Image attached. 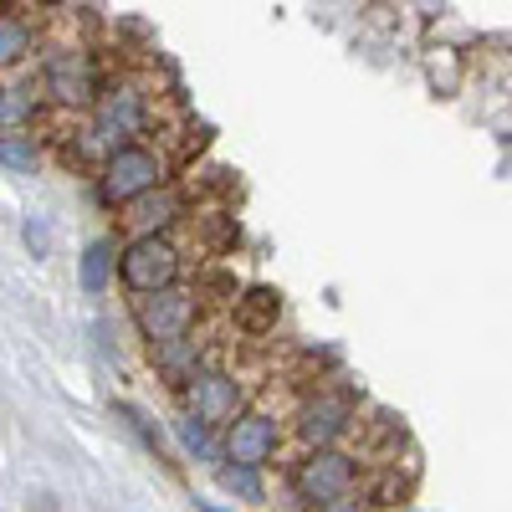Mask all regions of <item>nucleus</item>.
Wrapping results in <instances>:
<instances>
[{
    "instance_id": "1",
    "label": "nucleus",
    "mask_w": 512,
    "mask_h": 512,
    "mask_svg": "<svg viewBox=\"0 0 512 512\" xmlns=\"http://www.w3.org/2000/svg\"><path fill=\"white\" fill-rule=\"evenodd\" d=\"M118 282L134 297L175 287L180 282V246L169 236H134L118 251Z\"/></svg>"
},
{
    "instance_id": "2",
    "label": "nucleus",
    "mask_w": 512,
    "mask_h": 512,
    "mask_svg": "<svg viewBox=\"0 0 512 512\" xmlns=\"http://www.w3.org/2000/svg\"><path fill=\"white\" fill-rule=\"evenodd\" d=\"M164 185V159L144 144H123L103 159V175H98V195L108 205H134L144 195H154Z\"/></svg>"
},
{
    "instance_id": "3",
    "label": "nucleus",
    "mask_w": 512,
    "mask_h": 512,
    "mask_svg": "<svg viewBox=\"0 0 512 512\" xmlns=\"http://www.w3.org/2000/svg\"><path fill=\"white\" fill-rule=\"evenodd\" d=\"M195 318H200V297L180 282L164 292H149V297H134V323L149 338V349L169 344V338H185L195 328Z\"/></svg>"
},
{
    "instance_id": "4",
    "label": "nucleus",
    "mask_w": 512,
    "mask_h": 512,
    "mask_svg": "<svg viewBox=\"0 0 512 512\" xmlns=\"http://www.w3.org/2000/svg\"><path fill=\"white\" fill-rule=\"evenodd\" d=\"M354 482H359L354 456H349V451H333V446L308 451L303 461H297V472H292V492L303 497L308 507H323V502H333V497H349Z\"/></svg>"
},
{
    "instance_id": "5",
    "label": "nucleus",
    "mask_w": 512,
    "mask_h": 512,
    "mask_svg": "<svg viewBox=\"0 0 512 512\" xmlns=\"http://www.w3.org/2000/svg\"><path fill=\"white\" fill-rule=\"evenodd\" d=\"M354 425V400L349 395H333V390H318L313 400H303V410H297V436H303L308 451H323L333 446L338 436H344Z\"/></svg>"
},
{
    "instance_id": "6",
    "label": "nucleus",
    "mask_w": 512,
    "mask_h": 512,
    "mask_svg": "<svg viewBox=\"0 0 512 512\" xmlns=\"http://www.w3.org/2000/svg\"><path fill=\"white\" fill-rule=\"evenodd\" d=\"M241 384H236V374H226V369H205L195 384H190V410L205 420V425H216V431H231V425L246 415L241 410Z\"/></svg>"
},
{
    "instance_id": "7",
    "label": "nucleus",
    "mask_w": 512,
    "mask_h": 512,
    "mask_svg": "<svg viewBox=\"0 0 512 512\" xmlns=\"http://www.w3.org/2000/svg\"><path fill=\"white\" fill-rule=\"evenodd\" d=\"M277 446H282V431H277V420L272 415H262V410H246L231 431H226V456L236 461V466H272V456H277Z\"/></svg>"
},
{
    "instance_id": "8",
    "label": "nucleus",
    "mask_w": 512,
    "mask_h": 512,
    "mask_svg": "<svg viewBox=\"0 0 512 512\" xmlns=\"http://www.w3.org/2000/svg\"><path fill=\"white\" fill-rule=\"evenodd\" d=\"M134 134H144V98L139 93H113L103 108H98V123H93V139L113 154V149H123Z\"/></svg>"
},
{
    "instance_id": "9",
    "label": "nucleus",
    "mask_w": 512,
    "mask_h": 512,
    "mask_svg": "<svg viewBox=\"0 0 512 512\" xmlns=\"http://www.w3.org/2000/svg\"><path fill=\"white\" fill-rule=\"evenodd\" d=\"M154 364H159L169 390H190V384L205 374V349L185 333V338H169V344H154Z\"/></svg>"
},
{
    "instance_id": "10",
    "label": "nucleus",
    "mask_w": 512,
    "mask_h": 512,
    "mask_svg": "<svg viewBox=\"0 0 512 512\" xmlns=\"http://www.w3.org/2000/svg\"><path fill=\"white\" fill-rule=\"evenodd\" d=\"M47 93L57 98V103H93V67L82 62V57H57L52 67H47Z\"/></svg>"
},
{
    "instance_id": "11",
    "label": "nucleus",
    "mask_w": 512,
    "mask_h": 512,
    "mask_svg": "<svg viewBox=\"0 0 512 512\" xmlns=\"http://www.w3.org/2000/svg\"><path fill=\"white\" fill-rule=\"evenodd\" d=\"M180 221V195L169 190H154L144 200H134V210H128V226H134V236H164V226Z\"/></svg>"
},
{
    "instance_id": "12",
    "label": "nucleus",
    "mask_w": 512,
    "mask_h": 512,
    "mask_svg": "<svg viewBox=\"0 0 512 512\" xmlns=\"http://www.w3.org/2000/svg\"><path fill=\"white\" fill-rule=\"evenodd\" d=\"M113 241H93L88 251H82V287H88L93 297L98 292H108V282H113Z\"/></svg>"
},
{
    "instance_id": "13",
    "label": "nucleus",
    "mask_w": 512,
    "mask_h": 512,
    "mask_svg": "<svg viewBox=\"0 0 512 512\" xmlns=\"http://www.w3.org/2000/svg\"><path fill=\"white\" fill-rule=\"evenodd\" d=\"M36 118V98L31 88H0V134H21Z\"/></svg>"
},
{
    "instance_id": "14",
    "label": "nucleus",
    "mask_w": 512,
    "mask_h": 512,
    "mask_svg": "<svg viewBox=\"0 0 512 512\" xmlns=\"http://www.w3.org/2000/svg\"><path fill=\"white\" fill-rule=\"evenodd\" d=\"M210 431H216V425H205L195 410L175 420V436H180V446H185L190 456H200V461H216V436H210Z\"/></svg>"
},
{
    "instance_id": "15",
    "label": "nucleus",
    "mask_w": 512,
    "mask_h": 512,
    "mask_svg": "<svg viewBox=\"0 0 512 512\" xmlns=\"http://www.w3.org/2000/svg\"><path fill=\"white\" fill-rule=\"evenodd\" d=\"M216 482L231 492V497H246V502H267V487H262V472L256 466H221Z\"/></svg>"
},
{
    "instance_id": "16",
    "label": "nucleus",
    "mask_w": 512,
    "mask_h": 512,
    "mask_svg": "<svg viewBox=\"0 0 512 512\" xmlns=\"http://www.w3.org/2000/svg\"><path fill=\"white\" fill-rule=\"evenodd\" d=\"M113 415H118V420L128 425V431H134V436H139V441H144V446L154 451V461H164V436H159V425H154V420H149V415H144L139 405L118 400V405H113Z\"/></svg>"
},
{
    "instance_id": "17",
    "label": "nucleus",
    "mask_w": 512,
    "mask_h": 512,
    "mask_svg": "<svg viewBox=\"0 0 512 512\" xmlns=\"http://www.w3.org/2000/svg\"><path fill=\"white\" fill-rule=\"evenodd\" d=\"M31 52V26L16 16H0V67H16Z\"/></svg>"
},
{
    "instance_id": "18",
    "label": "nucleus",
    "mask_w": 512,
    "mask_h": 512,
    "mask_svg": "<svg viewBox=\"0 0 512 512\" xmlns=\"http://www.w3.org/2000/svg\"><path fill=\"white\" fill-rule=\"evenodd\" d=\"M0 164H6L11 175H31V169H36V144H31V134H0Z\"/></svg>"
},
{
    "instance_id": "19",
    "label": "nucleus",
    "mask_w": 512,
    "mask_h": 512,
    "mask_svg": "<svg viewBox=\"0 0 512 512\" xmlns=\"http://www.w3.org/2000/svg\"><path fill=\"white\" fill-rule=\"evenodd\" d=\"M21 236H26L31 256H47V226H41V221H26V226H21Z\"/></svg>"
},
{
    "instance_id": "20",
    "label": "nucleus",
    "mask_w": 512,
    "mask_h": 512,
    "mask_svg": "<svg viewBox=\"0 0 512 512\" xmlns=\"http://www.w3.org/2000/svg\"><path fill=\"white\" fill-rule=\"evenodd\" d=\"M318 512H364V502H359V497L349 492V497H333V502H323Z\"/></svg>"
},
{
    "instance_id": "21",
    "label": "nucleus",
    "mask_w": 512,
    "mask_h": 512,
    "mask_svg": "<svg viewBox=\"0 0 512 512\" xmlns=\"http://www.w3.org/2000/svg\"><path fill=\"white\" fill-rule=\"evenodd\" d=\"M200 512H226V507H216V502H200Z\"/></svg>"
},
{
    "instance_id": "22",
    "label": "nucleus",
    "mask_w": 512,
    "mask_h": 512,
    "mask_svg": "<svg viewBox=\"0 0 512 512\" xmlns=\"http://www.w3.org/2000/svg\"><path fill=\"white\" fill-rule=\"evenodd\" d=\"M0 16H6V0H0Z\"/></svg>"
}]
</instances>
